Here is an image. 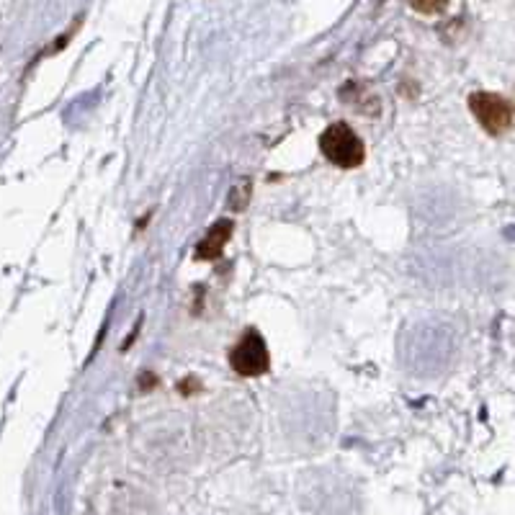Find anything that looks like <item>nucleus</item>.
Here are the masks:
<instances>
[{"mask_svg": "<svg viewBox=\"0 0 515 515\" xmlns=\"http://www.w3.org/2000/svg\"><path fill=\"white\" fill-rule=\"evenodd\" d=\"M410 6L418 13H428V16H433V13H441L443 8L449 6V0H410Z\"/></svg>", "mask_w": 515, "mask_h": 515, "instance_id": "nucleus-5", "label": "nucleus"}, {"mask_svg": "<svg viewBox=\"0 0 515 515\" xmlns=\"http://www.w3.org/2000/svg\"><path fill=\"white\" fill-rule=\"evenodd\" d=\"M469 109H472L474 119L482 124V129H487L490 134L508 132L510 124H513V106H510L508 98L497 96V93H472Z\"/></svg>", "mask_w": 515, "mask_h": 515, "instance_id": "nucleus-2", "label": "nucleus"}, {"mask_svg": "<svg viewBox=\"0 0 515 515\" xmlns=\"http://www.w3.org/2000/svg\"><path fill=\"white\" fill-rule=\"evenodd\" d=\"M230 364L237 374L248 376V379L266 374L271 361H268V348L261 335H258V330H245L240 343L232 348Z\"/></svg>", "mask_w": 515, "mask_h": 515, "instance_id": "nucleus-3", "label": "nucleus"}, {"mask_svg": "<svg viewBox=\"0 0 515 515\" xmlns=\"http://www.w3.org/2000/svg\"><path fill=\"white\" fill-rule=\"evenodd\" d=\"M320 150L330 163L346 170L358 168L366 158V147L364 142H361V137L343 122L330 124V127L322 132Z\"/></svg>", "mask_w": 515, "mask_h": 515, "instance_id": "nucleus-1", "label": "nucleus"}, {"mask_svg": "<svg viewBox=\"0 0 515 515\" xmlns=\"http://www.w3.org/2000/svg\"><path fill=\"white\" fill-rule=\"evenodd\" d=\"M230 235H232L230 219H219L217 225L209 230V235L201 240L199 248H196V258H201V261H206V258H219V255H222V248H225V243L230 240Z\"/></svg>", "mask_w": 515, "mask_h": 515, "instance_id": "nucleus-4", "label": "nucleus"}]
</instances>
